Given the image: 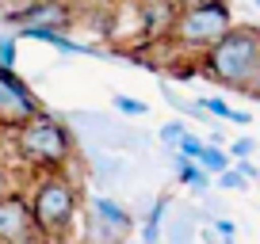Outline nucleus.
Masks as SVG:
<instances>
[{"mask_svg":"<svg viewBox=\"0 0 260 244\" xmlns=\"http://www.w3.org/2000/svg\"><path fill=\"white\" fill-rule=\"evenodd\" d=\"M8 145H12V160L19 164V172H16L19 179L46 176V172H69L81 164L77 138L69 130V122L50 111H39L31 122L12 130Z\"/></svg>","mask_w":260,"mask_h":244,"instance_id":"nucleus-1","label":"nucleus"},{"mask_svg":"<svg viewBox=\"0 0 260 244\" xmlns=\"http://www.w3.org/2000/svg\"><path fill=\"white\" fill-rule=\"evenodd\" d=\"M84 183L73 168L69 172H46V176H31L27 183V202H31L35 225L46 240L69 244L77 236L84 214Z\"/></svg>","mask_w":260,"mask_h":244,"instance_id":"nucleus-2","label":"nucleus"},{"mask_svg":"<svg viewBox=\"0 0 260 244\" xmlns=\"http://www.w3.org/2000/svg\"><path fill=\"white\" fill-rule=\"evenodd\" d=\"M256 61H260V27L245 23V27H234L222 42H214V46L207 50L199 73H203L207 80L245 96L252 73H256Z\"/></svg>","mask_w":260,"mask_h":244,"instance_id":"nucleus-3","label":"nucleus"},{"mask_svg":"<svg viewBox=\"0 0 260 244\" xmlns=\"http://www.w3.org/2000/svg\"><path fill=\"white\" fill-rule=\"evenodd\" d=\"M234 8L226 0H203L195 8L176 12L172 19V31L169 38L176 42L180 50H191V54H207L214 42H222L230 31H234Z\"/></svg>","mask_w":260,"mask_h":244,"instance_id":"nucleus-4","label":"nucleus"},{"mask_svg":"<svg viewBox=\"0 0 260 244\" xmlns=\"http://www.w3.org/2000/svg\"><path fill=\"white\" fill-rule=\"evenodd\" d=\"M138 229V214L126 202L111 195H92L84 198V214L77 225V244H126L130 233Z\"/></svg>","mask_w":260,"mask_h":244,"instance_id":"nucleus-5","label":"nucleus"},{"mask_svg":"<svg viewBox=\"0 0 260 244\" xmlns=\"http://www.w3.org/2000/svg\"><path fill=\"white\" fill-rule=\"evenodd\" d=\"M42 107V99L31 92V84L16 73V69H0V130L12 134L23 122H31Z\"/></svg>","mask_w":260,"mask_h":244,"instance_id":"nucleus-6","label":"nucleus"},{"mask_svg":"<svg viewBox=\"0 0 260 244\" xmlns=\"http://www.w3.org/2000/svg\"><path fill=\"white\" fill-rule=\"evenodd\" d=\"M4 27H54L65 31L73 27V4L69 0H23L19 8H0Z\"/></svg>","mask_w":260,"mask_h":244,"instance_id":"nucleus-7","label":"nucleus"},{"mask_svg":"<svg viewBox=\"0 0 260 244\" xmlns=\"http://www.w3.org/2000/svg\"><path fill=\"white\" fill-rule=\"evenodd\" d=\"M46 236L35 225L31 202H27V191H8L0 198V244H42Z\"/></svg>","mask_w":260,"mask_h":244,"instance_id":"nucleus-8","label":"nucleus"},{"mask_svg":"<svg viewBox=\"0 0 260 244\" xmlns=\"http://www.w3.org/2000/svg\"><path fill=\"white\" fill-rule=\"evenodd\" d=\"M207 214L199 206H176V210L165 218V229H161V244H195L199 240V229L207 225Z\"/></svg>","mask_w":260,"mask_h":244,"instance_id":"nucleus-9","label":"nucleus"},{"mask_svg":"<svg viewBox=\"0 0 260 244\" xmlns=\"http://www.w3.org/2000/svg\"><path fill=\"white\" fill-rule=\"evenodd\" d=\"M138 16H142V31L149 38H169L176 8H172L169 0H138Z\"/></svg>","mask_w":260,"mask_h":244,"instance_id":"nucleus-10","label":"nucleus"},{"mask_svg":"<svg viewBox=\"0 0 260 244\" xmlns=\"http://www.w3.org/2000/svg\"><path fill=\"white\" fill-rule=\"evenodd\" d=\"M169 153H172V164H176V183H180V187H187L191 195L203 198L207 191H211V179H214V176H211V172H203L195 160H184L176 149H169Z\"/></svg>","mask_w":260,"mask_h":244,"instance_id":"nucleus-11","label":"nucleus"},{"mask_svg":"<svg viewBox=\"0 0 260 244\" xmlns=\"http://www.w3.org/2000/svg\"><path fill=\"white\" fill-rule=\"evenodd\" d=\"M195 164H199L203 172H211V176H218V172H226L234 160H230V153L222 145H203V153H199V160H195Z\"/></svg>","mask_w":260,"mask_h":244,"instance_id":"nucleus-12","label":"nucleus"},{"mask_svg":"<svg viewBox=\"0 0 260 244\" xmlns=\"http://www.w3.org/2000/svg\"><path fill=\"white\" fill-rule=\"evenodd\" d=\"M111 107L119 114H126V118H146L149 114V103H142V99H134V96H122V92L111 96Z\"/></svg>","mask_w":260,"mask_h":244,"instance_id":"nucleus-13","label":"nucleus"},{"mask_svg":"<svg viewBox=\"0 0 260 244\" xmlns=\"http://www.w3.org/2000/svg\"><path fill=\"white\" fill-rule=\"evenodd\" d=\"M19 61V38L12 31H0V69H16Z\"/></svg>","mask_w":260,"mask_h":244,"instance_id":"nucleus-14","label":"nucleus"},{"mask_svg":"<svg viewBox=\"0 0 260 244\" xmlns=\"http://www.w3.org/2000/svg\"><path fill=\"white\" fill-rule=\"evenodd\" d=\"M207 229H211L222 244H234V240H237V225H234L230 218H222V214H214V218L207 221Z\"/></svg>","mask_w":260,"mask_h":244,"instance_id":"nucleus-15","label":"nucleus"},{"mask_svg":"<svg viewBox=\"0 0 260 244\" xmlns=\"http://www.w3.org/2000/svg\"><path fill=\"white\" fill-rule=\"evenodd\" d=\"M184 134H187V122H165L161 130H157V141H161L165 149H176Z\"/></svg>","mask_w":260,"mask_h":244,"instance_id":"nucleus-16","label":"nucleus"},{"mask_svg":"<svg viewBox=\"0 0 260 244\" xmlns=\"http://www.w3.org/2000/svg\"><path fill=\"white\" fill-rule=\"evenodd\" d=\"M203 145H207V141H203V138H199V134H191V130H187V134H184V138H180V145H176V153H180V156H184V160H199V153H203Z\"/></svg>","mask_w":260,"mask_h":244,"instance_id":"nucleus-17","label":"nucleus"},{"mask_svg":"<svg viewBox=\"0 0 260 244\" xmlns=\"http://www.w3.org/2000/svg\"><path fill=\"white\" fill-rule=\"evenodd\" d=\"M214 179H218V187H222V191H249V179H245L241 172L234 168V164H230L226 172H218Z\"/></svg>","mask_w":260,"mask_h":244,"instance_id":"nucleus-18","label":"nucleus"},{"mask_svg":"<svg viewBox=\"0 0 260 244\" xmlns=\"http://www.w3.org/2000/svg\"><path fill=\"white\" fill-rule=\"evenodd\" d=\"M199 107H203L211 118H222V122H226V118H230V111H234V107H230L222 96H203V99H199Z\"/></svg>","mask_w":260,"mask_h":244,"instance_id":"nucleus-19","label":"nucleus"},{"mask_svg":"<svg viewBox=\"0 0 260 244\" xmlns=\"http://www.w3.org/2000/svg\"><path fill=\"white\" fill-rule=\"evenodd\" d=\"M226 153H230V160H249V156L256 153V141L252 138H237V141H230Z\"/></svg>","mask_w":260,"mask_h":244,"instance_id":"nucleus-20","label":"nucleus"},{"mask_svg":"<svg viewBox=\"0 0 260 244\" xmlns=\"http://www.w3.org/2000/svg\"><path fill=\"white\" fill-rule=\"evenodd\" d=\"M16 183H19V176L8 168V160H0V198L8 195V191H16Z\"/></svg>","mask_w":260,"mask_h":244,"instance_id":"nucleus-21","label":"nucleus"},{"mask_svg":"<svg viewBox=\"0 0 260 244\" xmlns=\"http://www.w3.org/2000/svg\"><path fill=\"white\" fill-rule=\"evenodd\" d=\"M234 168H237V172H241V176H245V179H249V183H252V179H256V176H260V168H256V164H252V160H234Z\"/></svg>","mask_w":260,"mask_h":244,"instance_id":"nucleus-22","label":"nucleus"},{"mask_svg":"<svg viewBox=\"0 0 260 244\" xmlns=\"http://www.w3.org/2000/svg\"><path fill=\"white\" fill-rule=\"evenodd\" d=\"M245 99H260V61H256V73H252L249 88H245Z\"/></svg>","mask_w":260,"mask_h":244,"instance_id":"nucleus-23","label":"nucleus"},{"mask_svg":"<svg viewBox=\"0 0 260 244\" xmlns=\"http://www.w3.org/2000/svg\"><path fill=\"white\" fill-rule=\"evenodd\" d=\"M226 122H234V126H249V122H252V114H249V111H237V107H234Z\"/></svg>","mask_w":260,"mask_h":244,"instance_id":"nucleus-24","label":"nucleus"},{"mask_svg":"<svg viewBox=\"0 0 260 244\" xmlns=\"http://www.w3.org/2000/svg\"><path fill=\"white\" fill-rule=\"evenodd\" d=\"M176 12H184V8H195V4H203V0H169Z\"/></svg>","mask_w":260,"mask_h":244,"instance_id":"nucleus-25","label":"nucleus"},{"mask_svg":"<svg viewBox=\"0 0 260 244\" xmlns=\"http://www.w3.org/2000/svg\"><path fill=\"white\" fill-rule=\"evenodd\" d=\"M203 244H222V240H218V236L211 233V229H203Z\"/></svg>","mask_w":260,"mask_h":244,"instance_id":"nucleus-26","label":"nucleus"},{"mask_svg":"<svg viewBox=\"0 0 260 244\" xmlns=\"http://www.w3.org/2000/svg\"><path fill=\"white\" fill-rule=\"evenodd\" d=\"M4 138H8V134H4V130H0V141H4Z\"/></svg>","mask_w":260,"mask_h":244,"instance_id":"nucleus-27","label":"nucleus"},{"mask_svg":"<svg viewBox=\"0 0 260 244\" xmlns=\"http://www.w3.org/2000/svg\"><path fill=\"white\" fill-rule=\"evenodd\" d=\"M42 244H57V240H42Z\"/></svg>","mask_w":260,"mask_h":244,"instance_id":"nucleus-28","label":"nucleus"},{"mask_svg":"<svg viewBox=\"0 0 260 244\" xmlns=\"http://www.w3.org/2000/svg\"><path fill=\"white\" fill-rule=\"evenodd\" d=\"M252 4H256V8H260V0H252Z\"/></svg>","mask_w":260,"mask_h":244,"instance_id":"nucleus-29","label":"nucleus"}]
</instances>
